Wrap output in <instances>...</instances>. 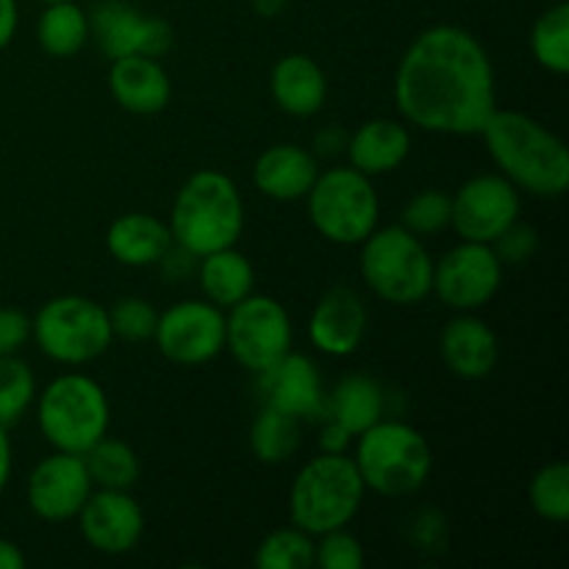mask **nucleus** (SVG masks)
<instances>
[{"mask_svg": "<svg viewBox=\"0 0 569 569\" xmlns=\"http://www.w3.org/2000/svg\"><path fill=\"white\" fill-rule=\"evenodd\" d=\"M395 103L406 126L442 137H478L498 109L495 64L481 39L459 26L417 33L395 70Z\"/></svg>", "mask_w": 569, "mask_h": 569, "instance_id": "1", "label": "nucleus"}, {"mask_svg": "<svg viewBox=\"0 0 569 569\" xmlns=\"http://www.w3.org/2000/svg\"><path fill=\"white\" fill-rule=\"evenodd\" d=\"M500 176L533 198H561L569 189V150L559 133L526 111L495 109L481 133Z\"/></svg>", "mask_w": 569, "mask_h": 569, "instance_id": "2", "label": "nucleus"}, {"mask_svg": "<svg viewBox=\"0 0 569 569\" xmlns=\"http://www.w3.org/2000/svg\"><path fill=\"white\" fill-rule=\"evenodd\" d=\"M172 242L194 259L233 248L244 231V200L231 176L198 170L181 183L170 209Z\"/></svg>", "mask_w": 569, "mask_h": 569, "instance_id": "3", "label": "nucleus"}, {"mask_svg": "<svg viewBox=\"0 0 569 569\" xmlns=\"http://www.w3.org/2000/svg\"><path fill=\"white\" fill-rule=\"evenodd\" d=\"M353 465L367 492L409 498L420 492L433 470V453L422 431L403 420H378L353 439Z\"/></svg>", "mask_w": 569, "mask_h": 569, "instance_id": "4", "label": "nucleus"}, {"mask_svg": "<svg viewBox=\"0 0 569 569\" xmlns=\"http://www.w3.org/2000/svg\"><path fill=\"white\" fill-rule=\"evenodd\" d=\"M365 495V481L348 453H320L300 467L289 487V520L311 537L348 528Z\"/></svg>", "mask_w": 569, "mask_h": 569, "instance_id": "5", "label": "nucleus"}, {"mask_svg": "<svg viewBox=\"0 0 569 569\" xmlns=\"http://www.w3.org/2000/svg\"><path fill=\"white\" fill-rule=\"evenodd\" d=\"M37 426L53 450L83 456L109 433L111 406L103 387L83 372H64L37 392Z\"/></svg>", "mask_w": 569, "mask_h": 569, "instance_id": "6", "label": "nucleus"}, {"mask_svg": "<svg viewBox=\"0 0 569 569\" xmlns=\"http://www.w3.org/2000/svg\"><path fill=\"white\" fill-rule=\"evenodd\" d=\"M359 248L361 281L383 303L417 306L431 295L433 256L403 226L376 228Z\"/></svg>", "mask_w": 569, "mask_h": 569, "instance_id": "7", "label": "nucleus"}, {"mask_svg": "<svg viewBox=\"0 0 569 569\" xmlns=\"http://www.w3.org/2000/svg\"><path fill=\"white\" fill-rule=\"evenodd\" d=\"M31 339L42 356L61 367H83L114 342L109 309L87 295H59L31 317Z\"/></svg>", "mask_w": 569, "mask_h": 569, "instance_id": "8", "label": "nucleus"}, {"mask_svg": "<svg viewBox=\"0 0 569 569\" xmlns=\"http://www.w3.org/2000/svg\"><path fill=\"white\" fill-rule=\"evenodd\" d=\"M306 211L322 239L342 248L361 244L381 220V200L370 176L353 167H331L306 194Z\"/></svg>", "mask_w": 569, "mask_h": 569, "instance_id": "9", "label": "nucleus"}, {"mask_svg": "<svg viewBox=\"0 0 569 569\" xmlns=\"http://www.w3.org/2000/svg\"><path fill=\"white\" fill-rule=\"evenodd\" d=\"M295 326L287 306L272 295L250 292L226 315V350L253 376L292 350Z\"/></svg>", "mask_w": 569, "mask_h": 569, "instance_id": "10", "label": "nucleus"}, {"mask_svg": "<svg viewBox=\"0 0 569 569\" xmlns=\"http://www.w3.org/2000/svg\"><path fill=\"white\" fill-rule=\"evenodd\" d=\"M503 267L492 244L461 239L433 261L431 295L453 311H478L492 303L503 287Z\"/></svg>", "mask_w": 569, "mask_h": 569, "instance_id": "11", "label": "nucleus"}, {"mask_svg": "<svg viewBox=\"0 0 569 569\" xmlns=\"http://www.w3.org/2000/svg\"><path fill=\"white\" fill-rule=\"evenodd\" d=\"M450 228L467 242L495 244L522 211L520 189L500 172L467 178L459 192L450 194Z\"/></svg>", "mask_w": 569, "mask_h": 569, "instance_id": "12", "label": "nucleus"}, {"mask_svg": "<svg viewBox=\"0 0 569 569\" xmlns=\"http://www.w3.org/2000/svg\"><path fill=\"white\" fill-rule=\"evenodd\" d=\"M153 342L172 365H209L226 350V311L206 298L178 300L156 320Z\"/></svg>", "mask_w": 569, "mask_h": 569, "instance_id": "13", "label": "nucleus"}, {"mask_svg": "<svg viewBox=\"0 0 569 569\" xmlns=\"http://www.w3.org/2000/svg\"><path fill=\"white\" fill-rule=\"evenodd\" d=\"M89 39L111 61L137 53L161 59L172 50L176 33L170 22L144 14L126 0H103L89 14Z\"/></svg>", "mask_w": 569, "mask_h": 569, "instance_id": "14", "label": "nucleus"}, {"mask_svg": "<svg viewBox=\"0 0 569 569\" xmlns=\"http://www.w3.org/2000/svg\"><path fill=\"white\" fill-rule=\"evenodd\" d=\"M92 489L83 456L53 450L28 476L26 503L39 520L67 522L76 520Z\"/></svg>", "mask_w": 569, "mask_h": 569, "instance_id": "15", "label": "nucleus"}, {"mask_svg": "<svg viewBox=\"0 0 569 569\" xmlns=\"http://www.w3.org/2000/svg\"><path fill=\"white\" fill-rule=\"evenodd\" d=\"M76 520L83 542L103 556H126L142 542L144 511L131 489H92Z\"/></svg>", "mask_w": 569, "mask_h": 569, "instance_id": "16", "label": "nucleus"}, {"mask_svg": "<svg viewBox=\"0 0 569 569\" xmlns=\"http://www.w3.org/2000/svg\"><path fill=\"white\" fill-rule=\"evenodd\" d=\"M256 395L261 406H272L278 411L298 417L300 422L326 420V381L315 359L289 350L281 361L259 372Z\"/></svg>", "mask_w": 569, "mask_h": 569, "instance_id": "17", "label": "nucleus"}, {"mask_svg": "<svg viewBox=\"0 0 569 569\" xmlns=\"http://www.w3.org/2000/svg\"><path fill=\"white\" fill-rule=\"evenodd\" d=\"M367 328H370V315L365 298L353 287L337 283L317 300L311 311L309 342L317 353L348 359L361 348Z\"/></svg>", "mask_w": 569, "mask_h": 569, "instance_id": "18", "label": "nucleus"}, {"mask_svg": "<svg viewBox=\"0 0 569 569\" xmlns=\"http://www.w3.org/2000/svg\"><path fill=\"white\" fill-rule=\"evenodd\" d=\"M439 356L461 381H483L500 361L498 333L472 311H456L439 331Z\"/></svg>", "mask_w": 569, "mask_h": 569, "instance_id": "19", "label": "nucleus"}, {"mask_svg": "<svg viewBox=\"0 0 569 569\" xmlns=\"http://www.w3.org/2000/svg\"><path fill=\"white\" fill-rule=\"evenodd\" d=\"M109 92L128 114L150 117L170 106L172 81L159 59L139 53L122 56L109 67Z\"/></svg>", "mask_w": 569, "mask_h": 569, "instance_id": "20", "label": "nucleus"}, {"mask_svg": "<svg viewBox=\"0 0 569 569\" xmlns=\"http://www.w3.org/2000/svg\"><path fill=\"white\" fill-rule=\"evenodd\" d=\"M320 176V164L311 150L295 142L270 144L253 164V187L278 203H295L309 194Z\"/></svg>", "mask_w": 569, "mask_h": 569, "instance_id": "21", "label": "nucleus"}, {"mask_svg": "<svg viewBox=\"0 0 569 569\" xmlns=\"http://www.w3.org/2000/svg\"><path fill=\"white\" fill-rule=\"evenodd\" d=\"M272 103L289 117L309 120L328 100L326 70L309 53H287L270 70Z\"/></svg>", "mask_w": 569, "mask_h": 569, "instance_id": "22", "label": "nucleus"}, {"mask_svg": "<svg viewBox=\"0 0 569 569\" xmlns=\"http://www.w3.org/2000/svg\"><path fill=\"white\" fill-rule=\"evenodd\" d=\"M345 153L353 170L378 178L403 167L411 153V131L406 122L376 117L356 128L348 137Z\"/></svg>", "mask_w": 569, "mask_h": 569, "instance_id": "23", "label": "nucleus"}, {"mask_svg": "<svg viewBox=\"0 0 569 569\" xmlns=\"http://www.w3.org/2000/svg\"><path fill=\"white\" fill-rule=\"evenodd\" d=\"M172 233L164 220L144 211L120 214L106 231V250L122 267H156L172 248Z\"/></svg>", "mask_w": 569, "mask_h": 569, "instance_id": "24", "label": "nucleus"}, {"mask_svg": "<svg viewBox=\"0 0 569 569\" xmlns=\"http://www.w3.org/2000/svg\"><path fill=\"white\" fill-rule=\"evenodd\" d=\"M387 415V389L370 376H345L337 387L328 392L326 420L339 422L353 439Z\"/></svg>", "mask_w": 569, "mask_h": 569, "instance_id": "25", "label": "nucleus"}, {"mask_svg": "<svg viewBox=\"0 0 569 569\" xmlns=\"http://www.w3.org/2000/svg\"><path fill=\"white\" fill-rule=\"evenodd\" d=\"M198 283L209 303L228 311L239 300L248 298L250 292H256V270L248 256L239 253L237 244H233V248H222L214 250V253L200 256Z\"/></svg>", "mask_w": 569, "mask_h": 569, "instance_id": "26", "label": "nucleus"}, {"mask_svg": "<svg viewBox=\"0 0 569 569\" xmlns=\"http://www.w3.org/2000/svg\"><path fill=\"white\" fill-rule=\"evenodd\" d=\"M37 42L53 59H72L89 42V14L76 0L44 3L37 22Z\"/></svg>", "mask_w": 569, "mask_h": 569, "instance_id": "27", "label": "nucleus"}, {"mask_svg": "<svg viewBox=\"0 0 569 569\" xmlns=\"http://www.w3.org/2000/svg\"><path fill=\"white\" fill-rule=\"evenodd\" d=\"M250 453L267 467L287 465L298 456L303 445V422L298 417L278 411L272 406H261L250 426Z\"/></svg>", "mask_w": 569, "mask_h": 569, "instance_id": "28", "label": "nucleus"}, {"mask_svg": "<svg viewBox=\"0 0 569 569\" xmlns=\"http://www.w3.org/2000/svg\"><path fill=\"white\" fill-rule=\"evenodd\" d=\"M83 465L94 489H131L142 472L137 450L122 439H111L109 433L83 453Z\"/></svg>", "mask_w": 569, "mask_h": 569, "instance_id": "29", "label": "nucleus"}, {"mask_svg": "<svg viewBox=\"0 0 569 569\" xmlns=\"http://www.w3.org/2000/svg\"><path fill=\"white\" fill-rule=\"evenodd\" d=\"M531 53L542 70L553 76L569 72V3L550 6L537 17L531 28Z\"/></svg>", "mask_w": 569, "mask_h": 569, "instance_id": "30", "label": "nucleus"}, {"mask_svg": "<svg viewBox=\"0 0 569 569\" xmlns=\"http://www.w3.org/2000/svg\"><path fill=\"white\" fill-rule=\"evenodd\" d=\"M528 500L539 520L561 522L569 520V465L567 461H548L539 467L528 483Z\"/></svg>", "mask_w": 569, "mask_h": 569, "instance_id": "31", "label": "nucleus"}, {"mask_svg": "<svg viewBox=\"0 0 569 569\" xmlns=\"http://www.w3.org/2000/svg\"><path fill=\"white\" fill-rule=\"evenodd\" d=\"M259 569H311L315 567V537L300 528H276L259 542L253 556Z\"/></svg>", "mask_w": 569, "mask_h": 569, "instance_id": "32", "label": "nucleus"}, {"mask_svg": "<svg viewBox=\"0 0 569 569\" xmlns=\"http://www.w3.org/2000/svg\"><path fill=\"white\" fill-rule=\"evenodd\" d=\"M37 376L28 361L17 356H0V426L11 428L28 415L37 400Z\"/></svg>", "mask_w": 569, "mask_h": 569, "instance_id": "33", "label": "nucleus"}, {"mask_svg": "<svg viewBox=\"0 0 569 569\" xmlns=\"http://www.w3.org/2000/svg\"><path fill=\"white\" fill-rule=\"evenodd\" d=\"M450 194L442 189H422L420 194L403 206L400 214V226L411 231L415 237H437V233L448 231L450 228Z\"/></svg>", "mask_w": 569, "mask_h": 569, "instance_id": "34", "label": "nucleus"}, {"mask_svg": "<svg viewBox=\"0 0 569 569\" xmlns=\"http://www.w3.org/2000/svg\"><path fill=\"white\" fill-rule=\"evenodd\" d=\"M156 320H159V311L144 298H120L109 309L111 333H114V339H126V342L153 339Z\"/></svg>", "mask_w": 569, "mask_h": 569, "instance_id": "35", "label": "nucleus"}, {"mask_svg": "<svg viewBox=\"0 0 569 569\" xmlns=\"http://www.w3.org/2000/svg\"><path fill=\"white\" fill-rule=\"evenodd\" d=\"M315 567L320 569H361L365 545L348 528H337L315 537Z\"/></svg>", "mask_w": 569, "mask_h": 569, "instance_id": "36", "label": "nucleus"}, {"mask_svg": "<svg viewBox=\"0 0 569 569\" xmlns=\"http://www.w3.org/2000/svg\"><path fill=\"white\" fill-rule=\"evenodd\" d=\"M492 248L503 264H522V261L533 259V253L539 250V233L533 231L531 226H522V222L517 220Z\"/></svg>", "mask_w": 569, "mask_h": 569, "instance_id": "37", "label": "nucleus"}, {"mask_svg": "<svg viewBox=\"0 0 569 569\" xmlns=\"http://www.w3.org/2000/svg\"><path fill=\"white\" fill-rule=\"evenodd\" d=\"M31 339V317L20 309H0V356H17Z\"/></svg>", "mask_w": 569, "mask_h": 569, "instance_id": "38", "label": "nucleus"}, {"mask_svg": "<svg viewBox=\"0 0 569 569\" xmlns=\"http://www.w3.org/2000/svg\"><path fill=\"white\" fill-rule=\"evenodd\" d=\"M317 445H320V453H348L350 445H353V433L345 431L339 422L322 420Z\"/></svg>", "mask_w": 569, "mask_h": 569, "instance_id": "39", "label": "nucleus"}, {"mask_svg": "<svg viewBox=\"0 0 569 569\" xmlns=\"http://www.w3.org/2000/svg\"><path fill=\"white\" fill-rule=\"evenodd\" d=\"M17 26H20V9L17 0H0V50H6L14 39Z\"/></svg>", "mask_w": 569, "mask_h": 569, "instance_id": "40", "label": "nucleus"}, {"mask_svg": "<svg viewBox=\"0 0 569 569\" xmlns=\"http://www.w3.org/2000/svg\"><path fill=\"white\" fill-rule=\"evenodd\" d=\"M345 144H348V133H345L342 128H337V126L326 128V131H320V133H317V139H315V148H317V153H322V156L342 153V150H345Z\"/></svg>", "mask_w": 569, "mask_h": 569, "instance_id": "41", "label": "nucleus"}, {"mask_svg": "<svg viewBox=\"0 0 569 569\" xmlns=\"http://www.w3.org/2000/svg\"><path fill=\"white\" fill-rule=\"evenodd\" d=\"M11 470H14V448H11L9 428L0 426V492L9 487Z\"/></svg>", "mask_w": 569, "mask_h": 569, "instance_id": "42", "label": "nucleus"}, {"mask_svg": "<svg viewBox=\"0 0 569 569\" xmlns=\"http://www.w3.org/2000/svg\"><path fill=\"white\" fill-rule=\"evenodd\" d=\"M26 565L28 559L20 545L0 537V569H26Z\"/></svg>", "mask_w": 569, "mask_h": 569, "instance_id": "43", "label": "nucleus"}, {"mask_svg": "<svg viewBox=\"0 0 569 569\" xmlns=\"http://www.w3.org/2000/svg\"><path fill=\"white\" fill-rule=\"evenodd\" d=\"M250 3H253L256 14L267 17V20H270V17H278L283 9H287L289 0H250Z\"/></svg>", "mask_w": 569, "mask_h": 569, "instance_id": "44", "label": "nucleus"}, {"mask_svg": "<svg viewBox=\"0 0 569 569\" xmlns=\"http://www.w3.org/2000/svg\"><path fill=\"white\" fill-rule=\"evenodd\" d=\"M42 3H56V0H42Z\"/></svg>", "mask_w": 569, "mask_h": 569, "instance_id": "45", "label": "nucleus"}]
</instances>
